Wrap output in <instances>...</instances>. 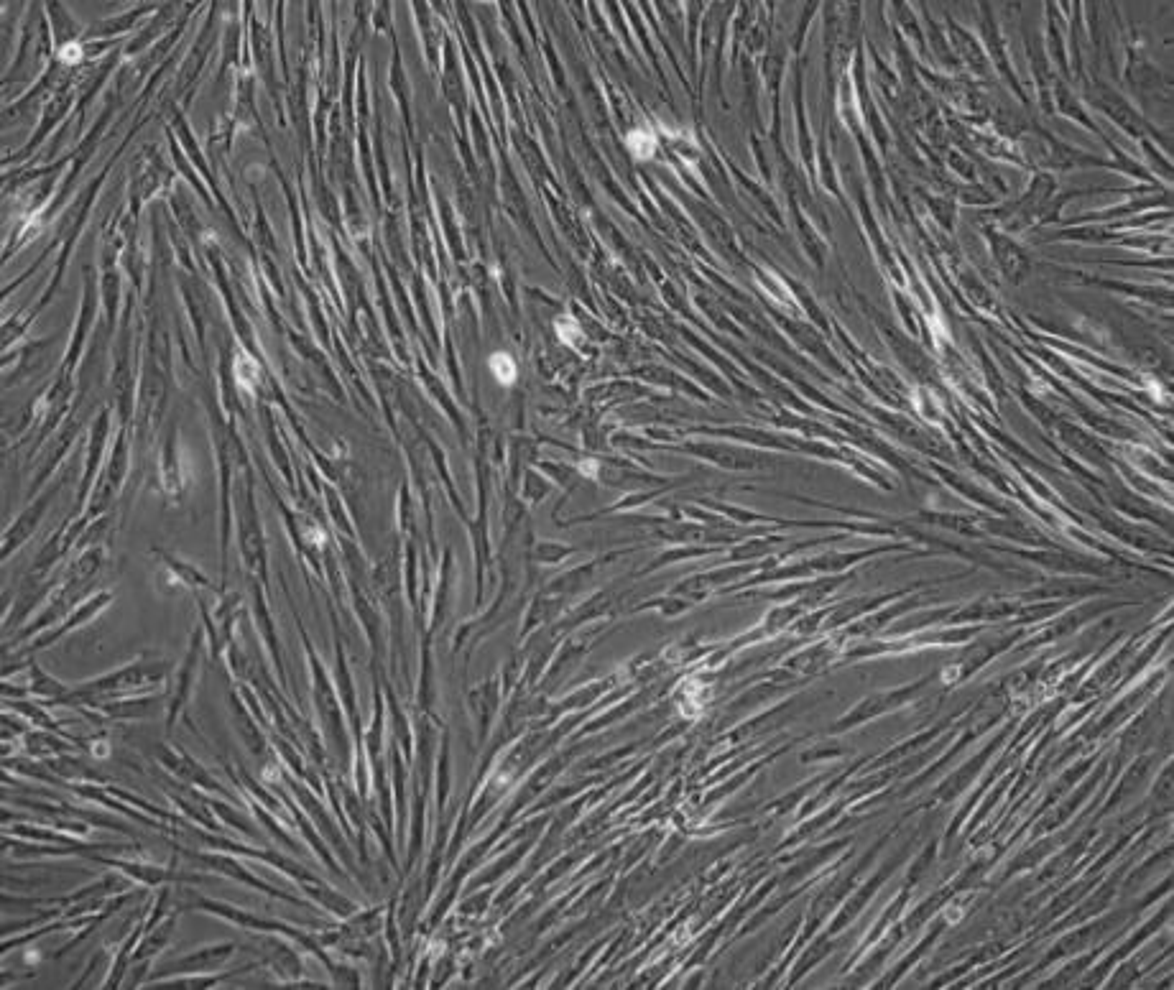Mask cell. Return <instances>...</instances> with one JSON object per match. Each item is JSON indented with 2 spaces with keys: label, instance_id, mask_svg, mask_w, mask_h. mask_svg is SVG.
Returning a JSON list of instances; mask_svg holds the SVG:
<instances>
[{
  "label": "cell",
  "instance_id": "obj_1",
  "mask_svg": "<svg viewBox=\"0 0 1174 990\" xmlns=\"http://www.w3.org/2000/svg\"><path fill=\"white\" fill-rule=\"evenodd\" d=\"M169 672H171L169 659H164V656H154V654H143L141 659H133L131 664L120 666V669H115V672L103 674V677H97V679H90V682L80 684V687H72L69 689V695H64L62 700H57L54 705L85 707V705H90V702L110 700V697L136 695V692H141V689H151V687H159V684H164L166 679H169Z\"/></svg>",
  "mask_w": 1174,
  "mask_h": 990
},
{
  "label": "cell",
  "instance_id": "obj_2",
  "mask_svg": "<svg viewBox=\"0 0 1174 990\" xmlns=\"http://www.w3.org/2000/svg\"><path fill=\"white\" fill-rule=\"evenodd\" d=\"M128 462H131V452H128L126 429H123L113 447V455H110L108 465L103 467V473H100V480L95 483L90 501H87L85 511H82V526L90 524L92 518L103 516V513L113 506L115 495L120 493V485H123V480H126L128 475Z\"/></svg>",
  "mask_w": 1174,
  "mask_h": 990
},
{
  "label": "cell",
  "instance_id": "obj_3",
  "mask_svg": "<svg viewBox=\"0 0 1174 990\" xmlns=\"http://www.w3.org/2000/svg\"><path fill=\"white\" fill-rule=\"evenodd\" d=\"M177 850H179V855H184L187 860H192L194 865H202V868L212 871L215 876L233 878V881L246 883V886L256 888V891H261V894L274 896V899H281V901H289V904H299L294 896L284 894V891L274 888L271 883H266V881H261L258 876H253L246 865H243V860L233 858V853L225 855V853H220V850H210V853H202V850H184V848H177Z\"/></svg>",
  "mask_w": 1174,
  "mask_h": 990
},
{
  "label": "cell",
  "instance_id": "obj_4",
  "mask_svg": "<svg viewBox=\"0 0 1174 990\" xmlns=\"http://www.w3.org/2000/svg\"><path fill=\"white\" fill-rule=\"evenodd\" d=\"M156 756H159V763L174 776V779L187 781V784L192 786H200V789L212 791V794H220V797L230 799V802H238V799H235L233 794H230V791L225 789L200 761H197V758L189 756L184 748L174 746V743H161V746L156 748Z\"/></svg>",
  "mask_w": 1174,
  "mask_h": 990
},
{
  "label": "cell",
  "instance_id": "obj_5",
  "mask_svg": "<svg viewBox=\"0 0 1174 990\" xmlns=\"http://www.w3.org/2000/svg\"><path fill=\"white\" fill-rule=\"evenodd\" d=\"M92 863H103L108 868H115L123 876L131 878L133 883H143V886H169V883H207L215 881V876H197V873H182L177 868H164V865L154 863H136V860H110L103 855L92 853Z\"/></svg>",
  "mask_w": 1174,
  "mask_h": 990
},
{
  "label": "cell",
  "instance_id": "obj_6",
  "mask_svg": "<svg viewBox=\"0 0 1174 990\" xmlns=\"http://www.w3.org/2000/svg\"><path fill=\"white\" fill-rule=\"evenodd\" d=\"M238 952L235 942H223V945H210L205 950L189 952V955L179 957L174 962H166L164 968H156L154 973L146 978V983H156L164 978H177V975H194V973H212V970L223 968L225 962Z\"/></svg>",
  "mask_w": 1174,
  "mask_h": 990
},
{
  "label": "cell",
  "instance_id": "obj_7",
  "mask_svg": "<svg viewBox=\"0 0 1174 990\" xmlns=\"http://www.w3.org/2000/svg\"><path fill=\"white\" fill-rule=\"evenodd\" d=\"M187 911H205V914H212V917H220V919H228V922L238 924V927L243 929H253V932H271V934H286V937L297 939V942H302V945L309 947V939L304 937V934H299L297 929L286 927V924H279V922H266V919L256 917V914H251V911H243V909H235V906L225 904V901H212V899H205V896H194L192 904L184 906Z\"/></svg>",
  "mask_w": 1174,
  "mask_h": 990
},
{
  "label": "cell",
  "instance_id": "obj_8",
  "mask_svg": "<svg viewBox=\"0 0 1174 990\" xmlns=\"http://www.w3.org/2000/svg\"><path fill=\"white\" fill-rule=\"evenodd\" d=\"M200 646H202V628H194L187 656H184V661L179 664L174 695H171V700L166 702V733H171V730H174L177 720L184 715V710H187V702L194 692V684H197V669H200Z\"/></svg>",
  "mask_w": 1174,
  "mask_h": 990
},
{
  "label": "cell",
  "instance_id": "obj_9",
  "mask_svg": "<svg viewBox=\"0 0 1174 990\" xmlns=\"http://www.w3.org/2000/svg\"><path fill=\"white\" fill-rule=\"evenodd\" d=\"M110 603H113V592H110V590L95 592V595H92V598H87L85 603L80 605V608L72 610V613H69L67 618H64V621H59L57 626H52V628H49V631L41 633V636L36 638V641H31L29 646H26V651H23V654H34V651L49 649V646H54V643H57L59 638L64 636V633L75 631V628L87 626V623H90L92 618H97V615L103 613V610L108 608Z\"/></svg>",
  "mask_w": 1174,
  "mask_h": 990
},
{
  "label": "cell",
  "instance_id": "obj_10",
  "mask_svg": "<svg viewBox=\"0 0 1174 990\" xmlns=\"http://www.w3.org/2000/svg\"><path fill=\"white\" fill-rule=\"evenodd\" d=\"M238 526H240V552H243V559H246V567L251 569L253 577H258V580L266 582L261 524H258V516H256V503H253V483L251 480H248V488H246V501H243V508H240Z\"/></svg>",
  "mask_w": 1174,
  "mask_h": 990
},
{
  "label": "cell",
  "instance_id": "obj_11",
  "mask_svg": "<svg viewBox=\"0 0 1174 990\" xmlns=\"http://www.w3.org/2000/svg\"><path fill=\"white\" fill-rule=\"evenodd\" d=\"M64 480H67V475H62L57 485H49V488H46L44 493L36 495L34 501H29V506H26V511H23L21 516H18L11 526H8L6 536H3V559L11 557V554L16 552V549H21L23 544H26V541H29L31 536H34L36 526L41 524V518H44L46 508H49V503H52V498H54V495H57V490L64 485Z\"/></svg>",
  "mask_w": 1174,
  "mask_h": 990
},
{
  "label": "cell",
  "instance_id": "obj_12",
  "mask_svg": "<svg viewBox=\"0 0 1174 990\" xmlns=\"http://www.w3.org/2000/svg\"><path fill=\"white\" fill-rule=\"evenodd\" d=\"M108 432H110V411L103 409L100 411V416H97V422L92 424V432H90V442H87V460H85V478H82V488H80V501H77L75 506V513L72 516H82V511H85L87 501H90L92 490H95V483H97V473H100V465H103V452H105V442H108Z\"/></svg>",
  "mask_w": 1174,
  "mask_h": 990
},
{
  "label": "cell",
  "instance_id": "obj_13",
  "mask_svg": "<svg viewBox=\"0 0 1174 990\" xmlns=\"http://www.w3.org/2000/svg\"><path fill=\"white\" fill-rule=\"evenodd\" d=\"M161 700H164V697L156 695H123L110 697V700L90 702V705H85V710L95 712V715H103L105 720H151V717L159 715Z\"/></svg>",
  "mask_w": 1174,
  "mask_h": 990
},
{
  "label": "cell",
  "instance_id": "obj_14",
  "mask_svg": "<svg viewBox=\"0 0 1174 990\" xmlns=\"http://www.w3.org/2000/svg\"><path fill=\"white\" fill-rule=\"evenodd\" d=\"M80 738H69V735L54 733V730H29L23 735V753L26 758H36V761H46V758L62 756V753H72L82 748L77 743Z\"/></svg>",
  "mask_w": 1174,
  "mask_h": 990
},
{
  "label": "cell",
  "instance_id": "obj_15",
  "mask_svg": "<svg viewBox=\"0 0 1174 990\" xmlns=\"http://www.w3.org/2000/svg\"><path fill=\"white\" fill-rule=\"evenodd\" d=\"M174 929H177V914H169V917L161 919L156 927H151L149 932H143V937L138 939V947L133 950V955H131V965L154 960V957L159 955V952L171 942V937H174Z\"/></svg>",
  "mask_w": 1174,
  "mask_h": 990
},
{
  "label": "cell",
  "instance_id": "obj_16",
  "mask_svg": "<svg viewBox=\"0 0 1174 990\" xmlns=\"http://www.w3.org/2000/svg\"><path fill=\"white\" fill-rule=\"evenodd\" d=\"M258 965L256 962H248L246 968H238V970H230V973H220V975H207V973H194V975H177V978H164V980H156V983H151L149 988H159V990H205V988H212V985L223 983V980H230V978H238V975H246V973H253Z\"/></svg>",
  "mask_w": 1174,
  "mask_h": 990
},
{
  "label": "cell",
  "instance_id": "obj_17",
  "mask_svg": "<svg viewBox=\"0 0 1174 990\" xmlns=\"http://www.w3.org/2000/svg\"><path fill=\"white\" fill-rule=\"evenodd\" d=\"M261 942H263V945H261V950H258V952H263V955H261L263 962H266V965L271 970H276V973H279L281 978L289 980V978H297V975L302 973V968H299L297 955H294V952H291L289 947H286L284 942H281V939H276V937H263Z\"/></svg>",
  "mask_w": 1174,
  "mask_h": 990
},
{
  "label": "cell",
  "instance_id": "obj_18",
  "mask_svg": "<svg viewBox=\"0 0 1174 990\" xmlns=\"http://www.w3.org/2000/svg\"><path fill=\"white\" fill-rule=\"evenodd\" d=\"M177 429L171 427L169 429V437H166L164 442V450H161V490H164L169 498H179L182 495V470H179V457H177Z\"/></svg>",
  "mask_w": 1174,
  "mask_h": 990
},
{
  "label": "cell",
  "instance_id": "obj_19",
  "mask_svg": "<svg viewBox=\"0 0 1174 990\" xmlns=\"http://www.w3.org/2000/svg\"><path fill=\"white\" fill-rule=\"evenodd\" d=\"M26 689H29V697H34L41 705H54L64 695H69L72 687H64L52 674H46L39 664L29 661V684H26Z\"/></svg>",
  "mask_w": 1174,
  "mask_h": 990
},
{
  "label": "cell",
  "instance_id": "obj_20",
  "mask_svg": "<svg viewBox=\"0 0 1174 990\" xmlns=\"http://www.w3.org/2000/svg\"><path fill=\"white\" fill-rule=\"evenodd\" d=\"M46 769L52 771L57 779L62 781H92V784H103V779L97 776L95 769H90L87 766V761H82L80 756H69V753H62V756H54V758H46ZM59 781V784H62Z\"/></svg>",
  "mask_w": 1174,
  "mask_h": 990
},
{
  "label": "cell",
  "instance_id": "obj_21",
  "mask_svg": "<svg viewBox=\"0 0 1174 990\" xmlns=\"http://www.w3.org/2000/svg\"><path fill=\"white\" fill-rule=\"evenodd\" d=\"M230 710H233V723L235 728H238V733L243 735V743L248 746V751H251L253 756H261L263 748H266V738H263L258 720H253V717L248 715L246 705H243L235 695H230Z\"/></svg>",
  "mask_w": 1174,
  "mask_h": 990
},
{
  "label": "cell",
  "instance_id": "obj_22",
  "mask_svg": "<svg viewBox=\"0 0 1174 990\" xmlns=\"http://www.w3.org/2000/svg\"><path fill=\"white\" fill-rule=\"evenodd\" d=\"M154 554L161 559V562H164V567L169 569L171 577H174V580H177L179 585L189 587V590H194V592L215 590V585H212V582L207 580L205 575H202L200 569H194L192 564L182 562V559H177V557H171V554L161 552V549H154Z\"/></svg>",
  "mask_w": 1174,
  "mask_h": 990
},
{
  "label": "cell",
  "instance_id": "obj_23",
  "mask_svg": "<svg viewBox=\"0 0 1174 990\" xmlns=\"http://www.w3.org/2000/svg\"><path fill=\"white\" fill-rule=\"evenodd\" d=\"M95 307H97V302H95V286H92V279H90V276H87V294H85V302H82L80 325H77L75 340H72V345H69L67 360H64V370H62V373H67V376H72V368H75L77 358H80L82 340H85V335H87V327L92 325V312H95Z\"/></svg>",
  "mask_w": 1174,
  "mask_h": 990
},
{
  "label": "cell",
  "instance_id": "obj_24",
  "mask_svg": "<svg viewBox=\"0 0 1174 990\" xmlns=\"http://www.w3.org/2000/svg\"><path fill=\"white\" fill-rule=\"evenodd\" d=\"M207 804H210L212 812H215L217 817H220V822H228V825L233 827V830H238L240 835L251 837L253 843H261V832H258L256 827L251 825V820H248L246 814H240L238 809L228 807V804H223V802H215V799H207Z\"/></svg>",
  "mask_w": 1174,
  "mask_h": 990
},
{
  "label": "cell",
  "instance_id": "obj_25",
  "mask_svg": "<svg viewBox=\"0 0 1174 990\" xmlns=\"http://www.w3.org/2000/svg\"><path fill=\"white\" fill-rule=\"evenodd\" d=\"M49 13H52L54 18H59V23H57V26H54V31H57V44H59V49H62V46L75 44V39H77V34H80V29H77V23L72 21V18H69V13L64 11L62 3H49Z\"/></svg>",
  "mask_w": 1174,
  "mask_h": 990
},
{
  "label": "cell",
  "instance_id": "obj_26",
  "mask_svg": "<svg viewBox=\"0 0 1174 990\" xmlns=\"http://www.w3.org/2000/svg\"><path fill=\"white\" fill-rule=\"evenodd\" d=\"M488 368H491V373L501 383H513V381H516V363H513V360L508 358L506 353L491 355V358H488Z\"/></svg>",
  "mask_w": 1174,
  "mask_h": 990
},
{
  "label": "cell",
  "instance_id": "obj_27",
  "mask_svg": "<svg viewBox=\"0 0 1174 990\" xmlns=\"http://www.w3.org/2000/svg\"><path fill=\"white\" fill-rule=\"evenodd\" d=\"M628 143H631L633 154L641 156V159H646V156L654 154V138H651L649 133H644V131L631 133V136H628Z\"/></svg>",
  "mask_w": 1174,
  "mask_h": 990
},
{
  "label": "cell",
  "instance_id": "obj_28",
  "mask_svg": "<svg viewBox=\"0 0 1174 990\" xmlns=\"http://www.w3.org/2000/svg\"><path fill=\"white\" fill-rule=\"evenodd\" d=\"M105 955H108V947H103V950H100V952H97V955H95V957H92V962H95V965H100V962H103V960H105ZM92 973H95V968H87V973H85V975H82V980H80V983H77V988H82V985H85V980H87V978H90V975H92Z\"/></svg>",
  "mask_w": 1174,
  "mask_h": 990
}]
</instances>
